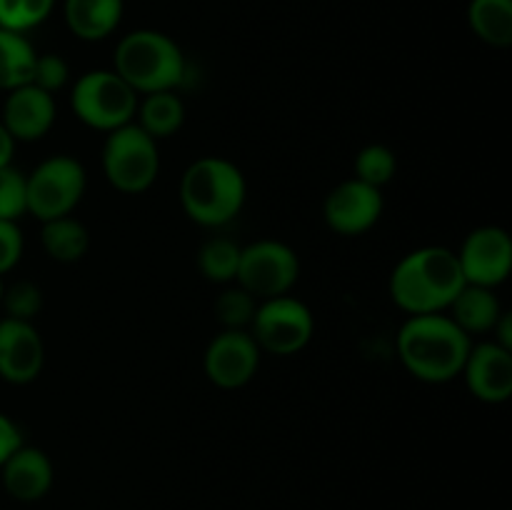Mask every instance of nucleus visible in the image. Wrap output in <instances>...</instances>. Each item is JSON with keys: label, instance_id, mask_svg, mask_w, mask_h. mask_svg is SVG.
Masks as SVG:
<instances>
[{"label": "nucleus", "instance_id": "f257e3e1", "mask_svg": "<svg viewBox=\"0 0 512 510\" xmlns=\"http://www.w3.org/2000/svg\"><path fill=\"white\" fill-rule=\"evenodd\" d=\"M465 285L455 250L423 245L398 260L390 273V298L408 315L445 313Z\"/></svg>", "mask_w": 512, "mask_h": 510}, {"label": "nucleus", "instance_id": "f03ea898", "mask_svg": "<svg viewBox=\"0 0 512 510\" xmlns=\"http://www.w3.org/2000/svg\"><path fill=\"white\" fill-rule=\"evenodd\" d=\"M473 338L445 313L410 315L398 330V355L415 380L440 385L460 378Z\"/></svg>", "mask_w": 512, "mask_h": 510}, {"label": "nucleus", "instance_id": "7ed1b4c3", "mask_svg": "<svg viewBox=\"0 0 512 510\" xmlns=\"http://www.w3.org/2000/svg\"><path fill=\"white\" fill-rule=\"evenodd\" d=\"M248 183L240 168L218 155H203L180 178V205L193 223L223 228L240 215Z\"/></svg>", "mask_w": 512, "mask_h": 510}, {"label": "nucleus", "instance_id": "20e7f679", "mask_svg": "<svg viewBox=\"0 0 512 510\" xmlns=\"http://www.w3.org/2000/svg\"><path fill=\"white\" fill-rule=\"evenodd\" d=\"M113 70L138 95L175 90L185 80V55L160 30H133L115 48Z\"/></svg>", "mask_w": 512, "mask_h": 510}, {"label": "nucleus", "instance_id": "39448f33", "mask_svg": "<svg viewBox=\"0 0 512 510\" xmlns=\"http://www.w3.org/2000/svg\"><path fill=\"white\" fill-rule=\"evenodd\" d=\"M140 95L115 70H90L73 85L70 108L93 130H118L133 123Z\"/></svg>", "mask_w": 512, "mask_h": 510}, {"label": "nucleus", "instance_id": "423d86ee", "mask_svg": "<svg viewBox=\"0 0 512 510\" xmlns=\"http://www.w3.org/2000/svg\"><path fill=\"white\" fill-rule=\"evenodd\" d=\"M103 175L115 190L128 195L145 193L158 180V140L150 138L135 123L110 130L103 143Z\"/></svg>", "mask_w": 512, "mask_h": 510}, {"label": "nucleus", "instance_id": "0eeeda50", "mask_svg": "<svg viewBox=\"0 0 512 510\" xmlns=\"http://www.w3.org/2000/svg\"><path fill=\"white\" fill-rule=\"evenodd\" d=\"M85 168L73 155H50L25 175V208L30 215L45 220L73 215L85 195Z\"/></svg>", "mask_w": 512, "mask_h": 510}, {"label": "nucleus", "instance_id": "6e6552de", "mask_svg": "<svg viewBox=\"0 0 512 510\" xmlns=\"http://www.w3.org/2000/svg\"><path fill=\"white\" fill-rule=\"evenodd\" d=\"M248 333L265 353L295 355L308 348V343L313 340V310L290 293L260 300Z\"/></svg>", "mask_w": 512, "mask_h": 510}, {"label": "nucleus", "instance_id": "1a4fd4ad", "mask_svg": "<svg viewBox=\"0 0 512 510\" xmlns=\"http://www.w3.org/2000/svg\"><path fill=\"white\" fill-rule=\"evenodd\" d=\"M300 278V260L290 245L280 240H255L240 248L235 283L255 300L288 295Z\"/></svg>", "mask_w": 512, "mask_h": 510}, {"label": "nucleus", "instance_id": "9d476101", "mask_svg": "<svg viewBox=\"0 0 512 510\" xmlns=\"http://www.w3.org/2000/svg\"><path fill=\"white\" fill-rule=\"evenodd\" d=\"M460 273L468 285L498 288L512 270V240L500 225H480L470 230L458 253Z\"/></svg>", "mask_w": 512, "mask_h": 510}, {"label": "nucleus", "instance_id": "9b49d317", "mask_svg": "<svg viewBox=\"0 0 512 510\" xmlns=\"http://www.w3.org/2000/svg\"><path fill=\"white\" fill-rule=\"evenodd\" d=\"M260 353L248 330H220L205 348V378L223 390L243 388L258 373Z\"/></svg>", "mask_w": 512, "mask_h": 510}, {"label": "nucleus", "instance_id": "f8f14e48", "mask_svg": "<svg viewBox=\"0 0 512 510\" xmlns=\"http://www.w3.org/2000/svg\"><path fill=\"white\" fill-rule=\"evenodd\" d=\"M383 190L363 183L358 178L343 180L335 185L323 203V218L330 230L338 235H363L373 228L383 215Z\"/></svg>", "mask_w": 512, "mask_h": 510}, {"label": "nucleus", "instance_id": "ddd939ff", "mask_svg": "<svg viewBox=\"0 0 512 510\" xmlns=\"http://www.w3.org/2000/svg\"><path fill=\"white\" fill-rule=\"evenodd\" d=\"M460 375L465 378L473 398L490 405L505 403L512 395V350L503 348L495 340L470 345Z\"/></svg>", "mask_w": 512, "mask_h": 510}, {"label": "nucleus", "instance_id": "4468645a", "mask_svg": "<svg viewBox=\"0 0 512 510\" xmlns=\"http://www.w3.org/2000/svg\"><path fill=\"white\" fill-rule=\"evenodd\" d=\"M45 345L28 320H0V378L10 385H28L40 375Z\"/></svg>", "mask_w": 512, "mask_h": 510}, {"label": "nucleus", "instance_id": "2eb2a0df", "mask_svg": "<svg viewBox=\"0 0 512 510\" xmlns=\"http://www.w3.org/2000/svg\"><path fill=\"white\" fill-rule=\"evenodd\" d=\"M58 118L55 98L45 90L35 88L33 83L20 85V88L8 90V98L3 103V115L0 123L5 125L13 140L33 143V140L45 138Z\"/></svg>", "mask_w": 512, "mask_h": 510}, {"label": "nucleus", "instance_id": "dca6fc26", "mask_svg": "<svg viewBox=\"0 0 512 510\" xmlns=\"http://www.w3.org/2000/svg\"><path fill=\"white\" fill-rule=\"evenodd\" d=\"M0 475L10 498L20 503H35L45 498L53 485V463L43 450L23 443L0 465Z\"/></svg>", "mask_w": 512, "mask_h": 510}, {"label": "nucleus", "instance_id": "f3484780", "mask_svg": "<svg viewBox=\"0 0 512 510\" xmlns=\"http://www.w3.org/2000/svg\"><path fill=\"white\" fill-rule=\"evenodd\" d=\"M450 320L463 330L468 338L473 335L493 333L495 323L503 315V305H500L498 295L493 288H483V285H468L460 288L450 308L445 310Z\"/></svg>", "mask_w": 512, "mask_h": 510}, {"label": "nucleus", "instance_id": "a211bd4d", "mask_svg": "<svg viewBox=\"0 0 512 510\" xmlns=\"http://www.w3.org/2000/svg\"><path fill=\"white\" fill-rule=\"evenodd\" d=\"M65 23L80 40H105L123 18V0H65Z\"/></svg>", "mask_w": 512, "mask_h": 510}, {"label": "nucleus", "instance_id": "6ab92c4d", "mask_svg": "<svg viewBox=\"0 0 512 510\" xmlns=\"http://www.w3.org/2000/svg\"><path fill=\"white\" fill-rule=\"evenodd\" d=\"M135 125L150 135L153 140H165L183 128L185 105L175 90H160V93H148L138 100L135 110Z\"/></svg>", "mask_w": 512, "mask_h": 510}, {"label": "nucleus", "instance_id": "aec40b11", "mask_svg": "<svg viewBox=\"0 0 512 510\" xmlns=\"http://www.w3.org/2000/svg\"><path fill=\"white\" fill-rule=\"evenodd\" d=\"M40 243L48 258L58 263H78L90 248V233L78 218L63 215V218L45 220L40 230Z\"/></svg>", "mask_w": 512, "mask_h": 510}, {"label": "nucleus", "instance_id": "412c9836", "mask_svg": "<svg viewBox=\"0 0 512 510\" xmlns=\"http://www.w3.org/2000/svg\"><path fill=\"white\" fill-rule=\"evenodd\" d=\"M470 30L490 48L512 45V0H470Z\"/></svg>", "mask_w": 512, "mask_h": 510}, {"label": "nucleus", "instance_id": "4be33fe9", "mask_svg": "<svg viewBox=\"0 0 512 510\" xmlns=\"http://www.w3.org/2000/svg\"><path fill=\"white\" fill-rule=\"evenodd\" d=\"M38 53L23 33L0 28V90H15L33 80Z\"/></svg>", "mask_w": 512, "mask_h": 510}, {"label": "nucleus", "instance_id": "5701e85b", "mask_svg": "<svg viewBox=\"0 0 512 510\" xmlns=\"http://www.w3.org/2000/svg\"><path fill=\"white\" fill-rule=\"evenodd\" d=\"M240 248L243 245L225 238V235H215V238L205 240L203 248L198 250V268L203 278L218 285L235 283L240 265Z\"/></svg>", "mask_w": 512, "mask_h": 510}, {"label": "nucleus", "instance_id": "b1692460", "mask_svg": "<svg viewBox=\"0 0 512 510\" xmlns=\"http://www.w3.org/2000/svg\"><path fill=\"white\" fill-rule=\"evenodd\" d=\"M395 170H398V158H395L393 150L383 143H370L355 155L353 178L383 190V185H388L395 178Z\"/></svg>", "mask_w": 512, "mask_h": 510}, {"label": "nucleus", "instance_id": "393cba45", "mask_svg": "<svg viewBox=\"0 0 512 510\" xmlns=\"http://www.w3.org/2000/svg\"><path fill=\"white\" fill-rule=\"evenodd\" d=\"M258 303L260 300H255L248 290L240 288V285H233V288H225L215 298L213 310L218 323L223 325V330H248L250 323H253Z\"/></svg>", "mask_w": 512, "mask_h": 510}, {"label": "nucleus", "instance_id": "a878e982", "mask_svg": "<svg viewBox=\"0 0 512 510\" xmlns=\"http://www.w3.org/2000/svg\"><path fill=\"white\" fill-rule=\"evenodd\" d=\"M55 0H0V28L25 33L43 23Z\"/></svg>", "mask_w": 512, "mask_h": 510}, {"label": "nucleus", "instance_id": "bb28decb", "mask_svg": "<svg viewBox=\"0 0 512 510\" xmlns=\"http://www.w3.org/2000/svg\"><path fill=\"white\" fill-rule=\"evenodd\" d=\"M0 308L5 310V318L33 323L35 315L43 310V290L33 280H15V283L5 285Z\"/></svg>", "mask_w": 512, "mask_h": 510}, {"label": "nucleus", "instance_id": "cd10ccee", "mask_svg": "<svg viewBox=\"0 0 512 510\" xmlns=\"http://www.w3.org/2000/svg\"><path fill=\"white\" fill-rule=\"evenodd\" d=\"M25 213V175L5 165L0 168V220H18Z\"/></svg>", "mask_w": 512, "mask_h": 510}, {"label": "nucleus", "instance_id": "c85d7f7f", "mask_svg": "<svg viewBox=\"0 0 512 510\" xmlns=\"http://www.w3.org/2000/svg\"><path fill=\"white\" fill-rule=\"evenodd\" d=\"M68 80H70V68L58 53H45L35 58L33 80H30L35 88L55 95L58 90H63L65 85H68Z\"/></svg>", "mask_w": 512, "mask_h": 510}, {"label": "nucleus", "instance_id": "c756f323", "mask_svg": "<svg viewBox=\"0 0 512 510\" xmlns=\"http://www.w3.org/2000/svg\"><path fill=\"white\" fill-rule=\"evenodd\" d=\"M23 245L18 220H0V275L10 273L20 263Z\"/></svg>", "mask_w": 512, "mask_h": 510}, {"label": "nucleus", "instance_id": "7c9ffc66", "mask_svg": "<svg viewBox=\"0 0 512 510\" xmlns=\"http://www.w3.org/2000/svg\"><path fill=\"white\" fill-rule=\"evenodd\" d=\"M23 445V435L20 428L13 423V418H8L5 413H0V465L15 453V450Z\"/></svg>", "mask_w": 512, "mask_h": 510}, {"label": "nucleus", "instance_id": "2f4dec72", "mask_svg": "<svg viewBox=\"0 0 512 510\" xmlns=\"http://www.w3.org/2000/svg\"><path fill=\"white\" fill-rule=\"evenodd\" d=\"M493 333H495V343L503 345V348L512 350V313H508V310H503L500 320H498V323H495Z\"/></svg>", "mask_w": 512, "mask_h": 510}, {"label": "nucleus", "instance_id": "473e14b6", "mask_svg": "<svg viewBox=\"0 0 512 510\" xmlns=\"http://www.w3.org/2000/svg\"><path fill=\"white\" fill-rule=\"evenodd\" d=\"M13 155H15V140L13 135L5 130V125L0 123V168L13 163Z\"/></svg>", "mask_w": 512, "mask_h": 510}, {"label": "nucleus", "instance_id": "72a5a7b5", "mask_svg": "<svg viewBox=\"0 0 512 510\" xmlns=\"http://www.w3.org/2000/svg\"><path fill=\"white\" fill-rule=\"evenodd\" d=\"M3 290H5V283H3V278H0V300H3Z\"/></svg>", "mask_w": 512, "mask_h": 510}]
</instances>
